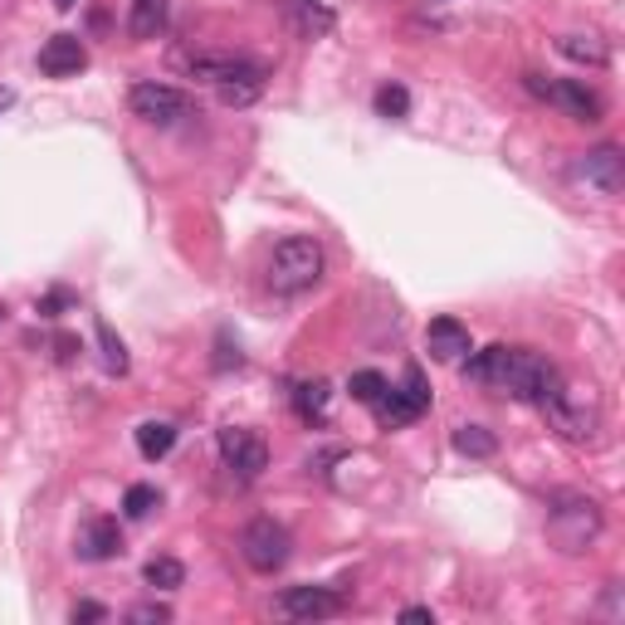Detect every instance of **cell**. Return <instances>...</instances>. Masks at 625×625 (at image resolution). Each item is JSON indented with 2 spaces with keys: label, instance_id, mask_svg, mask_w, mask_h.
Returning <instances> with one entry per match:
<instances>
[{
  "label": "cell",
  "instance_id": "1f68e13d",
  "mask_svg": "<svg viewBox=\"0 0 625 625\" xmlns=\"http://www.w3.org/2000/svg\"><path fill=\"white\" fill-rule=\"evenodd\" d=\"M400 621H406V625H435V611H430V605H406Z\"/></svg>",
  "mask_w": 625,
  "mask_h": 625
},
{
  "label": "cell",
  "instance_id": "cb8c5ba5",
  "mask_svg": "<svg viewBox=\"0 0 625 625\" xmlns=\"http://www.w3.org/2000/svg\"><path fill=\"white\" fill-rule=\"evenodd\" d=\"M156 503H162V494H156L152 484H132V488L123 494V513H127V518H146Z\"/></svg>",
  "mask_w": 625,
  "mask_h": 625
},
{
  "label": "cell",
  "instance_id": "52a82bcc",
  "mask_svg": "<svg viewBox=\"0 0 625 625\" xmlns=\"http://www.w3.org/2000/svg\"><path fill=\"white\" fill-rule=\"evenodd\" d=\"M127 103H132V113L142 117V123H156V127H171L191 113V98L171 84H137L132 93H127Z\"/></svg>",
  "mask_w": 625,
  "mask_h": 625
},
{
  "label": "cell",
  "instance_id": "f1b7e54d",
  "mask_svg": "<svg viewBox=\"0 0 625 625\" xmlns=\"http://www.w3.org/2000/svg\"><path fill=\"white\" fill-rule=\"evenodd\" d=\"M68 303H74V293H68V289H54V293H44V298H39V312H44V318H59Z\"/></svg>",
  "mask_w": 625,
  "mask_h": 625
},
{
  "label": "cell",
  "instance_id": "83f0119b",
  "mask_svg": "<svg viewBox=\"0 0 625 625\" xmlns=\"http://www.w3.org/2000/svg\"><path fill=\"white\" fill-rule=\"evenodd\" d=\"M254 93H259V84H220V103H230V107L254 103Z\"/></svg>",
  "mask_w": 625,
  "mask_h": 625
},
{
  "label": "cell",
  "instance_id": "30bf717a",
  "mask_svg": "<svg viewBox=\"0 0 625 625\" xmlns=\"http://www.w3.org/2000/svg\"><path fill=\"white\" fill-rule=\"evenodd\" d=\"M576 181H586V186H596L601 195H615L625 186V156H621V146H591V152L576 162Z\"/></svg>",
  "mask_w": 625,
  "mask_h": 625
},
{
  "label": "cell",
  "instance_id": "ac0fdd59",
  "mask_svg": "<svg viewBox=\"0 0 625 625\" xmlns=\"http://www.w3.org/2000/svg\"><path fill=\"white\" fill-rule=\"evenodd\" d=\"M557 49H562L566 59H576V64H591V68H601L605 59H611V49H605L596 35H562Z\"/></svg>",
  "mask_w": 625,
  "mask_h": 625
},
{
  "label": "cell",
  "instance_id": "e0dca14e",
  "mask_svg": "<svg viewBox=\"0 0 625 625\" xmlns=\"http://www.w3.org/2000/svg\"><path fill=\"white\" fill-rule=\"evenodd\" d=\"M162 25H166V0H132V10H127L132 39H156Z\"/></svg>",
  "mask_w": 625,
  "mask_h": 625
},
{
  "label": "cell",
  "instance_id": "5b68a950",
  "mask_svg": "<svg viewBox=\"0 0 625 625\" xmlns=\"http://www.w3.org/2000/svg\"><path fill=\"white\" fill-rule=\"evenodd\" d=\"M240 552L254 572H279V566L289 562V533H283L273 518H254L240 533Z\"/></svg>",
  "mask_w": 625,
  "mask_h": 625
},
{
  "label": "cell",
  "instance_id": "d4e9b609",
  "mask_svg": "<svg viewBox=\"0 0 625 625\" xmlns=\"http://www.w3.org/2000/svg\"><path fill=\"white\" fill-rule=\"evenodd\" d=\"M98 342H103V361H107V371H117L123 377L127 371V347H123V337H117L107 322H98Z\"/></svg>",
  "mask_w": 625,
  "mask_h": 625
},
{
  "label": "cell",
  "instance_id": "ffe728a7",
  "mask_svg": "<svg viewBox=\"0 0 625 625\" xmlns=\"http://www.w3.org/2000/svg\"><path fill=\"white\" fill-rule=\"evenodd\" d=\"M293 406L303 420H322L328 416V381H298L293 386Z\"/></svg>",
  "mask_w": 625,
  "mask_h": 625
},
{
  "label": "cell",
  "instance_id": "4dcf8cb0",
  "mask_svg": "<svg viewBox=\"0 0 625 625\" xmlns=\"http://www.w3.org/2000/svg\"><path fill=\"white\" fill-rule=\"evenodd\" d=\"M78 352H84V347H78V337H68V332H59V337H54V357L59 361H74Z\"/></svg>",
  "mask_w": 625,
  "mask_h": 625
},
{
  "label": "cell",
  "instance_id": "603a6c76",
  "mask_svg": "<svg viewBox=\"0 0 625 625\" xmlns=\"http://www.w3.org/2000/svg\"><path fill=\"white\" fill-rule=\"evenodd\" d=\"M347 391H352V400H361V406H377L381 396H386V377L381 371H352V381H347Z\"/></svg>",
  "mask_w": 625,
  "mask_h": 625
},
{
  "label": "cell",
  "instance_id": "d6a6232c",
  "mask_svg": "<svg viewBox=\"0 0 625 625\" xmlns=\"http://www.w3.org/2000/svg\"><path fill=\"white\" fill-rule=\"evenodd\" d=\"M215 367H240V352H230V337H220V357H215Z\"/></svg>",
  "mask_w": 625,
  "mask_h": 625
},
{
  "label": "cell",
  "instance_id": "836d02e7",
  "mask_svg": "<svg viewBox=\"0 0 625 625\" xmlns=\"http://www.w3.org/2000/svg\"><path fill=\"white\" fill-rule=\"evenodd\" d=\"M10 103H15V93H10V88H0V113H5Z\"/></svg>",
  "mask_w": 625,
  "mask_h": 625
},
{
  "label": "cell",
  "instance_id": "484cf974",
  "mask_svg": "<svg viewBox=\"0 0 625 625\" xmlns=\"http://www.w3.org/2000/svg\"><path fill=\"white\" fill-rule=\"evenodd\" d=\"M377 113H381V117H406V113H410V93H406L400 84L377 88Z\"/></svg>",
  "mask_w": 625,
  "mask_h": 625
},
{
  "label": "cell",
  "instance_id": "8fae6325",
  "mask_svg": "<svg viewBox=\"0 0 625 625\" xmlns=\"http://www.w3.org/2000/svg\"><path fill=\"white\" fill-rule=\"evenodd\" d=\"M279 611L293 615V621H322V615L342 611V596L328 591V586H289L279 596Z\"/></svg>",
  "mask_w": 625,
  "mask_h": 625
},
{
  "label": "cell",
  "instance_id": "8992f818",
  "mask_svg": "<svg viewBox=\"0 0 625 625\" xmlns=\"http://www.w3.org/2000/svg\"><path fill=\"white\" fill-rule=\"evenodd\" d=\"M425 410H430V386H425V377H420L416 367L406 371L400 386H386V396L377 400V416H381V425H386V430L410 425V420H420Z\"/></svg>",
  "mask_w": 625,
  "mask_h": 625
},
{
  "label": "cell",
  "instance_id": "ba28073f",
  "mask_svg": "<svg viewBox=\"0 0 625 625\" xmlns=\"http://www.w3.org/2000/svg\"><path fill=\"white\" fill-rule=\"evenodd\" d=\"M191 78H205V84H264V64L244 54H191L186 59Z\"/></svg>",
  "mask_w": 625,
  "mask_h": 625
},
{
  "label": "cell",
  "instance_id": "e575fe53",
  "mask_svg": "<svg viewBox=\"0 0 625 625\" xmlns=\"http://www.w3.org/2000/svg\"><path fill=\"white\" fill-rule=\"evenodd\" d=\"M54 5H59V10H74V5H78V0H54Z\"/></svg>",
  "mask_w": 625,
  "mask_h": 625
},
{
  "label": "cell",
  "instance_id": "277c9868",
  "mask_svg": "<svg viewBox=\"0 0 625 625\" xmlns=\"http://www.w3.org/2000/svg\"><path fill=\"white\" fill-rule=\"evenodd\" d=\"M322 279V244L289 234V240L273 244L269 254V289L273 293H303Z\"/></svg>",
  "mask_w": 625,
  "mask_h": 625
},
{
  "label": "cell",
  "instance_id": "d6986e66",
  "mask_svg": "<svg viewBox=\"0 0 625 625\" xmlns=\"http://www.w3.org/2000/svg\"><path fill=\"white\" fill-rule=\"evenodd\" d=\"M171 445H176V425H166V420H146V425H137V449H142L146 459L171 455Z\"/></svg>",
  "mask_w": 625,
  "mask_h": 625
},
{
  "label": "cell",
  "instance_id": "3957f363",
  "mask_svg": "<svg viewBox=\"0 0 625 625\" xmlns=\"http://www.w3.org/2000/svg\"><path fill=\"white\" fill-rule=\"evenodd\" d=\"M601 503L582 494H562L547 513V537H552L557 552H586V547L601 537Z\"/></svg>",
  "mask_w": 625,
  "mask_h": 625
},
{
  "label": "cell",
  "instance_id": "6da1fadb",
  "mask_svg": "<svg viewBox=\"0 0 625 625\" xmlns=\"http://www.w3.org/2000/svg\"><path fill=\"white\" fill-rule=\"evenodd\" d=\"M464 377L474 381V386L503 391V396L533 400V406H543V400L562 386V371L547 357H537L533 347H484L464 361Z\"/></svg>",
  "mask_w": 625,
  "mask_h": 625
},
{
  "label": "cell",
  "instance_id": "9a60e30c",
  "mask_svg": "<svg viewBox=\"0 0 625 625\" xmlns=\"http://www.w3.org/2000/svg\"><path fill=\"white\" fill-rule=\"evenodd\" d=\"M425 352L435 361H459L464 352H474V347H469V328H464V322H455V318H435L425 328Z\"/></svg>",
  "mask_w": 625,
  "mask_h": 625
},
{
  "label": "cell",
  "instance_id": "7c38bea8",
  "mask_svg": "<svg viewBox=\"0 0 625 625\" xmlns=\"http://www.w3.org/2000/svg\"><path fill=\"white\" fill-rule=\"evenodd\" d=\"M279 15H283V29L298 39H322L332 25H337V15H332L322 0H283Z\"/></svg>",
  "mask_w": 625,
  "mask_h": 625
},
{
  "label": "cell",
  "instance_id": "4316f807",
  "mask_svg": "<svg viewBox=\"0 0 625 625\" xmlns=\"http://www.w3.org/2000/svg\"><path fill=\"white\" fill-rule=\"evenodd\" d=\"M127 621H132V625H166V621H171V611H166L162 601H146V605H132Z\"/></svg>",
  "mask_w": 625,
  "mask_h": 625
},
{
  "label": "cell",
  "instance_id": "f546056e",
  "mask_svg": "<svg viewBox=\"0 0 625 625\" xmlns=\"http://www.w3.org/2000/svg\"><path fill=\"white\" fill-rule=\"evenodd\" d=\"M68 621H107V605H98V601H78L74 611H68Z\"/></svg>",
  "mask_w": 625,
  "mask_h": 625
},
{
  "label": "cell",
  "instance_id": "5bb4252c",
  "mask_svg": "<svg viewBox=\"0 0 625 625\" xmlns=\"http://www.w3.org/2000/svg\"><path fill=\"white\" fill-rule=\"evenodd\" d=\"M84 64H88V49L78 35H54L44 49H39V68H44L49 78H74Z\"/></svg>",
  "mask_w": 625,
  "mask_h": 625
},
{
  "label": "cell",
  "instance_id": "7a4b0ae2",
  "mask_svg": "<svg viewBox=\"0 0 625 625\" xmlns=\"http://www.w3.org/2000/svg\"><path fill=\"white\" fill-rule=\"evenodd\" d=\"M537 410H543L547 425H552L566 445H596V439H601V406H596L591 391L582 396L576 386L562 381V386H557Z\"/></svg>",
  "mask_w": 625,
  "mask_h": 625
},
{
  "label": "cell",
  "instance_id": "7402d4cb",
  "mask_svg": "<svg viewBox=\"0 0 625 625\" xmlns=\"http://www.w3.org/2000/svg\"><path fill=\"white\" fill-rule=\"evenodd\" d=\"M142 576H146V586H156V591H176V586L186 582V566L176 562V557H152Z\"/></svg>",
  "mask_w": 625,
  "mask_h": 625
},
{
  "label": "cell",
  "instance_id": "4fadbf2b",
  "mask_svg": "<svg viewBox=\"0 0 625 625\" xmlns=\"http://www.w3.org/2000/svg\"><path fill=\"white\" fill-rule=\"evenodd\" d=\"M547 98H552V103L562 107L566 117H576V123H601V107H605V103L582 84V78H562V84H547Z\"/></svg>",
  "mask_w": 625,
  "mask_h": 625
},
{
  "label": "cell",
  "instance_id": "2e32d148",
  "mask_svg": "<svg viewBox=\"0 0 625 625\" xmlns=\"http://www.w3.org/2000/svg\"><path fill=\"white\" fill-rule=\"evenodd\" d=\"M78 552H84L88 562H113V557L123 552V533H117L113 518H88L84 537H78Z\"/></svg>",
  "mask_w": 625,
  "mask_h": 625
},
{
  "label": "cell",
  "instance_id": "9c48e42d",
  "mask_svg": "<svg viewBox=\"0 0 625 625\" xmlns=\"http://www.w3.org/2000/svg\"><path fill=\"white\" fill-rule=\"evenodd\" d=\"M220 459L234 479H259L269 469V449L254 430H220Z\"/></svg>",
  "mask_w": 625,
  "mask_h": 625
},
{
  "label": "cell",
  "instance_id": "44dd1931",
  "mask_svg": "<svg viewBox=\"0 0 625 625\" xmlns=\"http://www.w3.org/2000/svg\"><path fill=\"white\" fill-rule=\"evenodd\" d=\"M455 449H459V455H469V459H488L498 449V439L488 435L484 425H459L455 430Z\"/></svg>",
  "mask_w": 625,
  "mask_h": 625
}]
</instances>
